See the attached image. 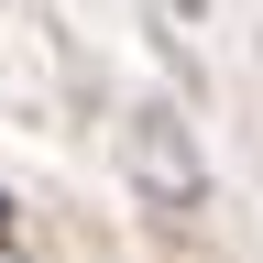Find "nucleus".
Segmentation results:
<instances>
[{
	"label": "nucleus",
	"mask_w": 263,
	"mask_h": 263,
	"mask_svg": "<svg viewBox=\"0 0 263 263\" xmlns=\"http://www.w3.org/2000/svg\"><path fill=\"white\" fill-rule=\"evenodd\" d=\"M121 164H132V186H143L164 219H186L197 197H209V164H197L186 121L164 110V99H154V110H132V132H121Z\"/></svg>",
	"instance_id": "nucleus-1"
},
{
	"label": "nucleus",
	"mask_w": 263,
	"mask_h": 263,
	"mask_svg": "<svg viewBox=\"0 0 263 263\" xmlns=\"http://www.w3.org/2000/svg\"><path fill=\"white\" fill-rule=\"evenodd\" d=\"M0 230H11V197H0Z\"/></svg>",
	"instance_id": "nucleus-2"
}]
</instances>
